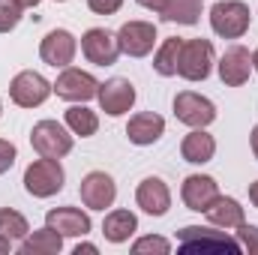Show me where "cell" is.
<instances>
[{
	"instance_id": "f1b7e54d",
	"label": "cell",
	"mask_w": 258,
	"mask_h": 255,
	"mask_svg": "<svg viewBox=\"0 0 258 255\" xmlns=\"http://www.w3.org/2000/svg\"><path fill=\"white\" fill-rule=\"evenodd\" d=\"M237 240L249 255H258V225H249V222L237 225Z\"/></svg>"
},
{
	"instance_id": "7c38bea8",
	"label": "cell",
	"mask_w": 258,
	"mask_h": 255,
	"mask_svg": "<svg viewBox=\"0 0 258 255\" xmlns=\"http://www.w3.org/2000/svg\"><path fill=\"white\" fill-rule=\"evenodd\" d=\"M81 201H84V207H90V210H105V207H111L114 204V198H117V186H114V180L105 174V171H90L84 180H81Z\"/></svg>"
},
{
	"instance_id": "44dd1931",
	"label": "cell",
	"mask_w": 258,
	"mask_h": 255,
	"mask_svg": "<svg viewBox=\"0 0 258 255\" xmlns=\"http://www.w3.org/2000/svg\"><path fill=\"white\" fill-rule=\"evenodd\" d=\"M135 231H138V219H135L132 210H111L105 216V222H102V234L111 243H123Z\"/></svg>"
},
{
	"instance_id": "4fadbf2b",
	"label": "cell",
	"mask_w": 258,
	"mask_h": 255,
	"mask_svg": "<svg viewBox=\"0 0 258 255\" xmlns=\"http://www.w3.org/2000/svg\"><path fill=\"white\" fill-rule=\"evenodd\" d=\"M249 72H252V54H249V48H243V45L225 48V54L219 57V78H222V84L240 87V84L249 81Z\"/></svg>"
},
{
	"instance_id": "f35d334b",
	"label": "cell",
	"mask_w": 258,
	"mask_h": 255,
	"mask_svg": "<svg viewBox=\"0 0 258 255\" xmlns=\"http://www.w3.org/2000/svg\"><path fill=\"white\" fill-rule=\"evenodd\" d=\"M0 114H3V102H0Z\"/></svg>"
},
{
	"instance_id": "ffe728a7",
	"label": "cell",
	"mask_w": 258,
	"mask_h": 255,
	"mask_svg": "<svg viewBox=\"0 0 258 255\" xmlns=\"http://www.w3.org/2000/svg\"><path fill=\"white\" fill-rule=\"evenodd\" d=\"M204 213H207V219H210L216 228H225V231L246 222V219H243V207H240L234 198H225V195H216V201H213Z\"/></svg>"
},
{
	"instance_id": "7a4b0ae2",
	"label": "cell",
	"mask_w": 258,
	"mask_h": 255,
	"mask_svg": "<svg viewBox=\"0 0 258 255\" xmlns=\"http://www.w3.org/2000/svg\"><path fill=\"white\" fill-rule=\"evenodd\" d=\"M180 240V252H240V240H234L225 231H213V228H201V225H186L183 231H177Z\"/></svg>"
},
{
	"instance_id": "ab89813d",
	"label": "cell",
	"mask_w": 258,
	"mask_h": 255,
	"mask_svg": "<svg viewBox=\"0 0 258 255\" xmlns=\"http://www.w3.org/2000/svg\"><path fill=\"white\" fill-rule=\"evenodd\" d=\"M57 3H63V0H57Z\"/></svg>"
},
{
	"instance_id": "e0dca14e",
	"label": "cell",
	"mask_w": 258,
	"mask_h": 255,
	"mask_svg": "<svg viewBox=\"0 0 258 255\" xmlns=\"http://www.w3.org/2000/svg\"><path fill=\"white\" fill-rule=\"evenodd\" d=\"M135 201L144 213L150 216H165L168 207H171V192L168 186L159 180V177H144L138 183V192H135Z\"/></svg>"
},
{
	"instance_id": "3957f363",
	"label": "cell",
	"mask_w": 258,
	"mask_h": 255,
	"mask_svg": "<svg viewBox=\"0 0 258 255\" xmlns=\"http://www.w3.org/2000/svg\"><path fill=\"white\" fill-rule=\"evenodd\" d=\"M63 180L66 174L60 168V159H48V156H39L24 171V189L36 198H51L54 192L63 189Z\"/></svg>"
},
{
	"instance_id": "4316f807",
	"label": "cell",
	"mask_w": 258,
	"mask_h": 255,
	"mask_svg": "<svg viewBox=\"0 0 258 255\" xmlns=\"http://www.w3.org/2000/svg\"><path fill=\"white\" fill-rule=\"evenodd\" d=\"M21 3L18 0H0V33H9L21 21Z\"/></svg>"
},
{
	"instance_id": "8fae6325",
	"label": "cell",
	"mask_w": 258,
	"mask_h": 255,
	"mask_svg": "<svg viewBox=\"0 0 258 255\" xmlns=\"http://www.w3.org/2000/svg\"><path fill=\"white\" fill-rule=\"evenodd\" d=\"M96 99H99L105 114L120 117V114H126L129 108L135 105V87L129 84L126 78H108L105 84H99Z\"/></svg>"
},
{
	"instance_id": "6da1fadb",
	"label": "cell",
	"mask_w": 258,
	"mask_h": 255,
	"mask_svg": "<svg viewBox=\"0 0 258 255\" xmlns=\"http://www.w3.org/2000/svg\"><path fill=\"white\" fill-rule=\"evenodd\" d=\"M252 24V12L243 0H219L210 9V27L222 39H240Z\"/></svg>"
},
{
	"instance_id": "f546056e",
	"label": "cell",
	"mask_w": 258,
	"mask_h": 255,
	"mask_svg": "<svg viewBox=\"0 0 258 255\" xmlns=\"http://www.w3.org/2000/svg\"><path fill=\"white\" fill-rule=\"evenodd\" d=\"M15 156H18V150H15V144L12 141H3L0 138V174H6L12 165H15Z\"/></svg>"
},
{
	"instance_id": "8992f818",
	"label": "cell",
	"mask_w": 258,
	"mask_h": 255,
	"mask_svg": "<svg viewBox=\"0 0 258 255\" xmlns=\"http://www.w3.org/2000/svg\"><path fill=\"white\" fill-rule=\"evenodd\" d=\"M51 90H54V84H48V81H45L39 72H33V69L18 72V75L12 78V84H9V96H12V102L21 105V108H36V105H42V102L51 96Z\"/></svg>"
},
{
	"instance_id": "8d00e7d4",
	"label": "cell",
	"mask_w": 258,
	"mask_h": 255,
	"mask_svg": "<svg viewBox=\"0 0 258 255\" xmlns=\"http://www.w3.org/2000/svg\"><path fill=\"white\" fill-rule=\"evenodd\" d=\"M18 3H21L24 9H33V6H39V0H18Z\"/></svg>"
},
{
	"instance_id": "4dcf8cb0",
	"label": "cell",
	"mask_w": 258,
	"mask_h": 255,
	"mask_svg": "<svg viewBox=\"0 0 258 255\" xmlns=\"http://www.w3.org/2000/svg\"><path fill=\"white\" fill-rule=\"evenodd\" d=\"M87 6H90L96 15H114V12L123 6V0H87Z\"/></svg>"
},
{
	"instance_id": "ac0fdd59",
	"label": "cell",
	"mask_w": 258,
	"mask_h": 255,
	"mask_svg": "<svg viewBox=\"0 0 258 255\" xmlns=\"http://www.w3.org/2000/svg\"><path fill=\"white\" fill-rule=\"evenodd\" d=\"M165 132V120L153 111H141L135 117H129V126H126V135L132 144L138 147H147V144H156Z\"/></svg>"
},
{
	"instance_id": "d6986e66",
	"label": "cell",
	"mask_w": 258,
	"mask_h": 255,
	"mask_svg": "<svg viewBox=\"0 0 258 255\" xmlns=\"http://www.w3.org/2000/svg\"><path fill=\"white\" fill-rule=\"evenodd\" d=\"M213 153H216V138L207 135L204 129H192V132L183 138V144H180V156H183L186 162H192V165L210 162Z\"/></svg>"
},
{
	"instance_id": "52a82bcc",
	"label": "cell",
	"mask_w": 258,
	"mask_h": 255,
	"mask_svg": "<svg viewBox=\"0 0 258 255\" xmlns=\"http://www.w3.org/2000/svg\"><path fill=\"white\" fill-rule=\"evenodd\" d=\"M174 114H177V120L186 123V126L204 129L207 123L216 120V105H213L207 96H201V93L183 90V93L174 96Z\"/></svg>"
},
{
	"instance_id": "d590c367",
	"label": "cell",
	"mask_w": 258,
	"mask_h": 255,
	"mask_svg": "<svg viewBox=\"0 0 258 255\" xmlns=\"http://www.w3.org/2000/svg\"><path fill=\"white\" fill-rule=\"evenodd\" d=\"M252 153H255V159H258V126L252 129Z\"/></svg>"
},
{
	"instance_id": "277c9868",
	"label": "cell",
	"mask_w": 258,
	"mask_h": 255,
	"mask_svg": "<svg viewBox=\"0 0 258 255\" xmlns=\"http://www.w3.org/2000/svg\"><path fill=\"white\" fill-rule=\"evenodd\" d=\"M213 66V42L210 39H183L180 48V63H177V75H183L186 81H204L210 75Z\"/></svg>"
},
{
	"instance_id": "836d02e7",
	"label": "cell",
	"mask_w": 258,
	"mask_h": 255,
	"mask_svg": "<svg viewBox=\"0 0 258 255\" xmlns=\"http://www.w3.org/2000/svg\"><path fill=\"white\" fill-rule=\"evenodd\" d=\"M9 246H12V240L0 234V255H6V252H9Z\"/></svg>"
},
{
	"instance_id": "484cf974",
	"label": "cell",
	"mask_w": 258,
	"mask_h": 255,
	"mask_svg": "<svg viewBox=\"0 0 258 255\" xmlns=\"http://www.w3.org/2000/svg\"><path fill=\"white\" fill-rule=\"evenodd\" d=\"M0 234L9 237V240H24V237L30 234V225H27V219H24L18 210L3 207V210H0Z\"/></svg>"
},
{
	"instance_id": "7402d4cb",
	"label": "cell",
	"mask_w": 258,
	"mask_h": 255,
	"mask_svg": "<svg viewBox=\"0 0 258 255\" xmlns=\"http://www.w3.org/2000/svg\"><path fill=\"white\" fill-rule=\"evenodd\" d=\"M60 249H63V237L48 225L21 240V255H57Z\"/></svg>"
},
{
	"instance_id": "83f0119b",
	"label": "cell",
	"mask_w": 258,
	"mask_h": 255,
	"mask_svg": "<svg viewBox=\"0 0 258 255\" xmlns=\"http://www.w3.org/2000/svg\"><path fill=\"white\" fill-rule=\"evenodd\" d=\"M132 252L135 255H144V252H156V255H168L171 252V243L165 237H141L132 243Z\"/></svg>"
},
{
	"instance_id": "5b68a950",
	"label": "cell",
	"mask_w": 258,
	"mask_h": 255,
	"mask_svg": "<svg viewBox=\"0 0 258 255\" xmlns=\"http://www.w3.org/2000/svg\"><path fill=\"white\" fill-rule=\"evenodd\" d=\"M30 144L39 156L48 159H63L72 150V135L66 132V126H60L57 120H39L33 132H30Z\"/></svg>"
},
{
	"instance_id": "e575fe53",
	"label": "cell",
	"mask_w": 258,
	"mask_h": 255,
	"mask_svg": "<svg viewBox=\"0 0 258 255\" xmlns=\"http://www.w3.org/2000/svg\"><path fill=\"white\" fill-rule=\"evenodd\" d=\"M249 201H252V204L258 207V180L252 183V186H249Z\"/></svg>"
},
{
	"instance_id": "d6a6232c",
	"label": "cell",
	"mask_w": 258,
	"mask_h": 255,
	"mask_svg": "<svg viewBox=\"0 0 258 255\" xmlns=\"http://www.w3.org/2000/svg\"><path fill=\"white\" fill-rule=\"evenodd\" d=\"M81 252H87V255H96L99 249H96L93 243H78V246H75V255H81Z\"/></svg>"
},
{
	"instance_id": "2e32d148",
	"label": "cell",
	"mask_w": 258,
	"mask_h": 255,
	"mask_svg": "<svg viewBox=\"0 0 258 255\" xmlns=\"http://www.w3.org/2000/svg\"><path fill=\"white\" fill-rule=\"evenodd\" d=\"M183 204L195 210V213H204L213 201H216V195H219V183L213 180V177H207V174H189L186 180H183Z\"/></svg>"
},
{
	"instance_id": "603a6c76",
	"label": "cell",
	"mask_w": 258,
	"mask_h": 255,
	"mask_svg": "<svg viewBox=\"0 0 258 255\" xmlns=\"http://www.w3.org/2000/svg\"><path fill=\"white\" fill-rule=\"evenodd\" d=\"M180 48H183V39H180V36H171V39H165V42L159 45L156 57H153V69H156L159 75H165V78L177 75V63H180Z\"/></svg>"
},
{
	"instance_id": "74e56055",
	"label": "cell",
	"mask_w": 258,
	"mask_h": 255,
	"mask_svg": "<svg viewBox=\"0 0 258 255\" xmlns=\"http://www.w3.org/2000/svg\"><path fill=\"white\" fill-rule=\"evenodd\" d=\"M252 69L258 72V48H255V54H252Z\"/></svg>"
},
{
	"instance_id": "9a60e30c",
	"label": "cell",
	"mask_w": 258,
	"mask_h": 255,
	"mask_svg": "<svg viewBox=\"0 0 258 255\" xmlns=\"http://www.w3.org/2000/svg\"><path fill=\"white\" fill-rule=\"evenodd\" d=\"M45 225L54 228L60 237H84L90 231V216L78 207H54L45 213Z\"/></svg>"
},
{
	"instance_id": "d4e9b609",
	"label": "cell",
	"mask_w": 258,
	"mask_h": 255,
	"mask_svg": "<svg viewBox=\"0 0 258 255\" xmlns=\"http://www.w3.org/2000/svg\"><path fill=\"white\" fill-rule=\"evenodd\" d=\"M162 18L177 24H195L201 18V0H168V6L162 9Z\"/></svg>"
},
{
	"instance_id": "9c48e42d",
	"label": "cell",
	"mask_w": 258,
	"mask_h": 255,
	"mask_svg": "<svg viewBox=\"0 0 258 255\" xmlns=\"http://www.w3.org/2000/svg\"><path fill=\"white\" fill-rule=\"evenodd\" d=\"M81 54L96 66H111L120 54V42L105 27H93L81 36Z\"/></svg>"
},
{
	"instance_id": "30bf717a",
	"label": "cell",
	"mask_w": 258,
	"mask_h": 255,
	"mask_svg": "<svg viewBox=\"0 0 258 255\" xmlns=\"http://www.w3.org/2000/svg\"><path fill=\"white\" fill-rule=\"evenodd\" d=\"M117 42L120 51L129 57H147L156 45V27L150 21H126L117 30Z\"/></svg>"
},
{
	"instance_id": "ba28073f",
	"label": "cell",
	"mask_w": 258,
	"mask_h": 255,
	"mask_svg": "<svg viewBox=\"0 0 258 255\" xmlns=\"http://www.w3.org/2000/svg\"><path fill=\"white\" fill-rule=\"evenodd\" d=\"M54 93L60 99H66V102H87V99H93L99 93V81L90 72L66 66L63 72L57 75V81H54Z\"/></svg>"
},
{
	"instance_id": "1f68e13d",
	"label": "cell",
	"mask_w": 258,
	"mask_h": 255,
	"mask_svg": "<svg viewBox=\"0 0 258 255\" xmlns=\"http://www.w3.org/2000/svg\"><path fill=\"white\" fill-rule=\"evenodd\" d=\"M138 3H141L144 9H150V12H159V15H162V9L168 6V0H138Z\"/></svg>"
},
{
	"instance_id": "cb8c5ba5",
	"label": "cell",
	"mask_w": 258,
	"mask_h": 255,
	"mask_svg": "<svg viewBox=\"0 0 258 255\" xmlns=\"http://www.w3.org/2000/svg\"><path fill=\"white\" fill-rule=\"evenodd\" d=\"M66 126L72 129V135L90 138L99 129V117H96V111H90L84 105H72V108H66Z\"/></svg>"
},
{
	"instance_id": "5bb4252c",
	"label": "cell",
	"mask_w": 258,
	"mask_h": 255,
	"mask_svg": "<svg viewBox=\"0 0 258 255\" xmlns=\"http://www.w3.org/2000/svg\"><path fill=\"white\" fill-rule=\"evenodd\" d=\"M75 51H78V42L69 30H51L42 45H39V57L45 60L48 66H69L75 60Z\"/></svg>"
}]
</instances>
